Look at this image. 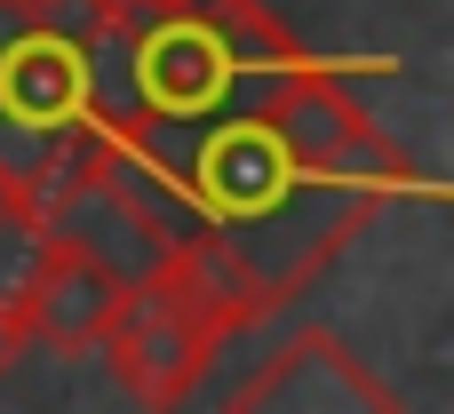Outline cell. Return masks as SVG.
Here are the masks:
<instances>
[{
  "label": "cell",
  "mask_w": 454,
  "mask_h": 414,
  "mask_svg": "<svg viewBox=\"0 0 454 414\" xmlns=\"http://www.w3.org/2000/svg\"><path fill=\"white\" fill-rule=\"evenodd\" d=\"M24 351H32V335H24L16 303H0V375H16V367H24Z\"/></svg>",
  "instance_id": "52a82bcc"
},
{
  "label": "cell",
  "mask_w": 454,
  "mask_h": 414,
  "mask_svg": "<svg viewBox=\"0 0 454 414\" xmlns=\"http://www.w3.org/2000/svg\"><path fill=\"white\" fill-rule=\"evenodd\" d=\"M223 343H231V335L200 311V295H192L176 271H160V279L120 287L96 359L112 367V383H120L144 414H176L200 391V375H207V359H215Z\"/></svg>",
  "instance_id": "3957f363"
},
{
  "label": "cell",
  "mask_w": 454,
  "mask_h": 414,
  "mask_svg": "<svg viewBox=\"0 0 454 414\" xmlns=\"http://www.w3.org/2000/svg\"><path fill=\"white\" fill-rule=\"evenodd\" d=\"M48 255H56L48 223H40L24 199H0V303H24L32 279L48 271Z\"/></svg>",
  "instance_id": "8992f818"
},
{
  "label": "cell",
  "mask_w": 454,
  "mask_h": 414,
  "mask_svg": "<svg viewBox=\"0 0 454 414\" xmlns=\"http://www.w3.org/2000/svg\"><path fill=\"white\" fill-rule=\"evenodd\" d=\"M112 160L184 239H207L247 279L263 319L287 311L327 263H343V247L391 199L431 191V176L375 128L351 72L311 48L255 72L200 128Z\"/></svg>",
  "instance_id": "6da1fadb"
},
{
  "label": "cell",
  "mask_w": 454,
  "mask_h": 414,
  "mask_svg": "<svg viewBox=\"0 0 454 414\" xmlns=\"http://www.w3.org/2000/svg\"><path fill=\"white\" fill-rule=\"evenodd\" d=\"M112 303H120V279H112V271H96L88 255L56 247V255H48V271L32 279V295L16 303V319H24V335H32V351H64V359H80V351H96V343H104Z\"/></svg>",
  "instance_id": "5b68a950"
},
{
  "label": "cell",
  "mask_w": 454,
  "mask_h": 414,
  "mask_svg": "<svg viewBox=\"0 0 454 414\" xmlns=\"http://www.w3.org/2000/svg\"><path fill=\"white\" fill-rule=\"evenodd\" d=\"M96 144V104H88V64L56 0L24 16V32L0 48V199H40L56 168H72Z\"/></svg>",
  "instance_id": "7a4b0ae2"
},
{
  "label": "cell",
  "mask_w": 454,
  "mask_h": 414,
  "mask_svg": "<svg viewBox=\"0 0 454 414\" xmlns=\"http://www.w3.org/2000/svg\"><path fill=\"white\" fill-rule=\"evenodd\" d=\"M223 414H407V407H399V391H391L343 335L303 327V335H287V343L231 391Z\"/></svg>",
  "instance_id": "277c9868"
}]
</instances>
